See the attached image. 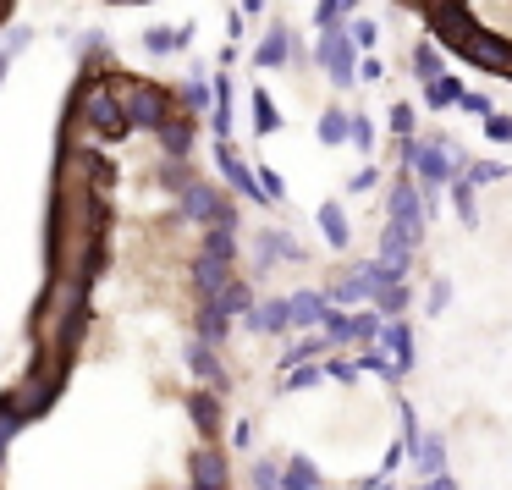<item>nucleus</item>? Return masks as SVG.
<instances>
[{
  "mask_svg": "<svg viewBox=\"0 0 512 490\" xmlns=\"http://www.w3.org/2000/svg\"><path fill=\"white\" fill-rule=\"evenodd\" d=\"M402 463H408V446H402V441H391V446H386V457H380V474H397Z\"/></svg>",
  "mask_w": 512,
  "mask_h": 490,
  "instance_id": "864d4df0",
  "label": "nucleus"
},
{
  "mask_svg": "<svg viewBox=\"0 0 512 490\" xmlns=\"http://www.w3.org/2000/svg\"><path fill=\"white\" fill-rule=\"evenodd\" d=\"M287 303H292V331H320V320L331 314V298H325L320 287L287 292Z\"/></svg>",
  "mask_w": 512,
  "mask_h": 490,
  "instance_id": "2eb2a0df",
  "label": "nucleus"
},
{
  "mask_svg": "<svg viewBox=\"0 0 512 490\" xmlns=\"http://www.w3.org/2000/svg\"><path fill=\"white\" fill-rule=\"evenodd\" d=\"M314 67L331 72V89L358 83V45H353V34H347V17L331 28H320V39H314Z\"/></svg>",
  "mask_w": 512,
  "mask_h": 490,
  "instance_id": "7ed1b4c3",
  "label": "nucleus"
},
{
  "mask_svg": "<svg viewBox=\"0 0 512 490\" xmlns=\"http://www.w3.org/2000/svg\"><path fill=\"white\" fill-rule=\"evenodd\" d=\"M353 12H358V0H314V28H331Z\"/></svg>",
  "mask_w": 512,
  "mask_h": 490,
  "instance_id": "4c0bfd02",
  "label": "nucleus"
},
{
  "mask_svg": "<svg viewBox=\"0 0 512 490\" xmlns=\"http://www.w3.org/2000/svg\"><path fill=\"white\" fill-rule=\"evenodd\" d=\"M358 490H391V474H375V479H364Z\"/></svg>",
  "mask_w": 512,
  "mask_h": 490,
  "instance_id": "4d7b16f0",
  "label": "nucleus"
},
{
  "mask_svg": "<svg viewBox=\"0 0 512 490\" xmlns=\"http://www.w3.org/2000/svg\"><path fill=\"white\" fill-rule=\"evenodd\" d=\"M188 182H193V160H171V155H166V166H160V188H166V193H182Z\"/></svg>",
  "mask_w": 512,
  "mask_h": 490,
  "instance_id": "ea45409f",
  "label": "nucleus"
},
{
  "mask_svg": "<svg viewBox=\"0 0 512 490\" xmlns=\"http://www.w3.org/2000/svg\"><path fill=\"white\" fill-rule=\"evenodd\" d=\"M177 100H182V111L210 116V105H215V83H204V72H193V78L177 89Z\"/></svg>",
  "mask_w": 512,
  "mask_h": 490,
  "instance_id": "c85d7f7f",
  "label": "nucleus"
},
{
  "mask_svg": "<svg viewBox=\"0 0 512 490\" xmlns=\"http://www.w3.org/2000/svg\"><path fill=\"white\" fill-rule=\"evenodd\" d=\"M259 188H265V199H270V204H281V199H287V182H281L270 166H259Z\"/></svg>",
  "mask_w": 512,
  "mask_h": 490,
  "instance_id": "09e8293b",
  "label": "nucleus"
},
{
  "mask_svg": "<svg viewBox=\"0 0 512 490\" xmlns=\"http://www.w3.org/2000/svg\"><path fill=\"white\" fill-rule=\"evenodd\" d=\"M408 463H413V474H419V485H424V479H435V474H446V435L441 430H424L419 446L408 452Z\"/></svg>",
  "mask_w": 512,
  "mask_h": 490,
  "instance_id": "f3484780",
  "label": "nucleus"
},
{
  "mask_svg": "<svg viewBox=\"0 0 512 490\" xmlns=\"http://www.w3.org/2000/svg\"><path fill=\"white\" fill-rule=\"evenodd\" d=\"M347 144H353L358 155H375V122H369L364 111H353V138H347Z\"/></svg>",
  "mask_w": 512,
  "mask_h": 490,
  "instance_id": "c03bdc74",
  "label": "nucleus"
},
{
  "mask_svg": "<svg viewBox=\"0 0 512 490\" xmlns=\"http://www.w3.org/2000/svg\"><path fill=\"white\" fill-rule=\"evenodd\" d=\"M325 380V364L320 358H309V364H292V369H281V391H314Z\"/></svg>",
  "mask_w": 512,
  "mask_h": 490,
  "instance_id": "2f4dec72",
  "label": "nucleus"
},
{
  "mask_svg": "<svg viewBox=\"0 0 512 490\" xmlns=\"http://www.w3.org/2000/svg\"><path fill=\"white\" fill-rule=\"evenodd\" d=\"M380 325H386V314H380V309H358L353 314V347H375L380 342Z\"/></svg>",
  "mask_w": 512,
  "mask_h": 490,
  "instance_id": "e433bc0d",
  "label": "nucleus"
},
{
  "mask_svg": "<svg viewBox=\"0 0 512 490\" xmlns=\"http://www.w3.org/2000/svg\"><path fill=\"white\" fill-rule=\"evenodd\" d=\"M314 221H320V237L336 248V254H347V248H353V226H347V210L336 199H325L320 210H314Z\"/></svg>",
  "mask_w": 512,
  "mask_h": 490,
  "instance_id": "aec40b11",
  "label": "nucleus"
},
{
  "mask_svg": "<svg viewBox=\"0 0 512 490\" xmlns=\"http://www.w3.org/2000/svg\"><path fill=\"white\" fill-rule=\"evenodd\" d=\"M358 369H364V375H380L386 380V386H397V364H391V353L386 347H358Z\"/></svg>",
  "mask_w": 512,
  "mask_h": 490,
  "instance_id": "473e14b6",
  "label": "nucleus"
},
{
  "mask_svg": "<svg viewBox=\"0 0 512 490\" xmlns=\"http://www.w3.org/2000/svg\"><path fill=\"white\" fill-rule=\"evenodd\" d=\"M408 303H413V287H408V281H391V287H380V292H375V309L386 314V320L408 314Z\"/></svg>",
  "mask_w": 512,
  "mask_h": 490,
  "instance_id": "72a5a7b5",
  "label": "nucleus"
},
{
  "mask_svg": "<svg viewBox=\"0 0 512 490\" xmlns=\"http://www.w3.org/2000/svg\"><path fill=\"white\" fill-rule=\"evenodd\" d=\"M375 347H386V353H391V364H397L402 380L413 375V364H419V336H413L408 314H397V320L380 325V342H375Z\"/></svg>",
  "mask_w": 512,
  "mask_h": 490,
  "instance_id": "9b49d317",
  "label": "nucleus"
},
{
  "mask_svg": "<svg viewBox=\"0 0 512 490\" xmlns=\"http://www.w3.org/2000/svg\"><path fill=\"white\" fill-rule=\"evenodd\" d=\"M215 166H221V177H226V188H232V193H243L248 204H270V199H265V188H259L254 160L237 155L232 138H215Z\"/></svg>",
  "mask_w": 512,
  "mask_h": 490,
  "instance_id": "423d86ee",
  "label": "nucleus"
},
{
  "mask_svg": "<svg viewBox=\"0 0 512 490\" xmlns=\"http://www.w3.org/2000/svg\"><path fill=\"white\" fill-rule=\"evenodd\" d=\"M358 358H325V380H336V386H358Z\"/></svg>",
  "mask_w": 512,
  "mask_h": 490,
  "instance_id": "79ce46f5",
  "label": "nucleus"
},
{
  "mask_svg": "<svg viewBox=\"0 0 512 490\" xmlns=\"http://www.w3.org/2000/svg\"><path fill=\"white\" fill-rule=\"evenodd\" d=\"M281 485H287V490H325V474L314 468L309 452H292L287 468H281Z\"/></svg>",
  "mask_w": 512,
  "mask_h": 490,
  "instance_id": "5701e85b",
  "label": "nucleus"
},
{
  "mask_svg": "<svg viewBox=\"0 0 512 490\" xmlns=\"http://www.w3.org/2000/svg\"><path fill=\"white\" fill-rule=\"evenodd\" d=\"M474 193H479V188H474L468 177H452V182H446V199H452V215L468 226V232L479 226V199H474Z\"/></svg>",
  "mask_w": 512,
  "mask_h": 490,
  "instance_id": "b1692460",
  "label": "nucleus"
},
{
  "mask_svg": "<svg viewBox=\"0 0 512 490\" xmlns=\"http://www.w3.org/2000/svg\"><path fill=\"white\" fill-rule=\"evenodd\" d=\"M292 45H298V39H292V28H287V23H276L265 39H259V50H254V67H259V72H276V67H287V61H292Z\"/></svg>",
  "mask_w": 512,
  "mask_h": 490,
  "instance_id": "6ab92c4d",
  "label": "nucleus"
},
{
  "mask_svg": "<svg viewBox=\"0 0 512 490\" xmlns=\"http://www.w3.org/2000/svg\"><path fill=\"white\" fill-rule=\"evenodd\" d=\"M215 303H221V309L232 314V320H243V314H248V309H254V303H259V298H254V281L232 276V281H226L221 292H215Z\"/></svg>",
  "mask_w": 512,
  "mask_h": 490,
  "instance_id": "bb28decb",
  "label": "nucleus"
},
{
  "mask_svg": "<svg viewBox=\"0 0 512 490\" xmlns=\"http://www.w3.org/2000/svg\"><path fill=\"white\" fill-rule=\"evenodd\" d=\"M177 210H182V221H193V226H237L243 221L237 199H226V193L204 177H193L188 188L177 193Z\"/></svg>",
  "mask_w": 512,
  "mask_h": 490,
  "instance_id": "f03ea898",
  "label": "nucleus"
},
{
  "mask_svg": "<svg viewBox=\"0 0 512 490\" xmlns=\"http://www.w3.org/2000/svg\"><path fill=\"white\" fill-rule=\"evenodd\" d=\"M314 138H320L325 149H336V144H347V138H353V111H325L320 122H314Z\"/></svg>",
  "mask_w": 512,
  "mask_h": 490,
  "instance_id": "cd10ccee",
  "label": "nucleus"
},
{
  "mask_svg": "<svg viewBox=\"0 0 512 490\" xmlns=\"http://www.w3.org/2000/svg\"><path fill=\"white\" fill-rule=\"evenodd\" d=\"M325 298H331L336 309H358V303H375V281H369L364 265H353V270H342V276L325 287Z\"/></svg>",
  "mask_w": 512,
  "mask_h": 490,
  "instance_id": "ddd939ff",
  "label": "nucleus"
},
{
  "mask_svg": "<svg viewBox=\"0 0 512 490\" xmlns=\"http://www.w3.org/2000/svg\"><path fill=\"white\" fill-rule=\"evenodd\" d=\"M259 490H287V485H281V479H270V485H259Z\"/></svg>",
  "mask_w": 512,
  "mask_h": 490,
  "instance_id": "bf43d9fd",
  "label": "nucleus"
},
{
  "mask_svg": "<svg viewBox=\"0 0 512 490\" xmlns=\"http://www.w3.org/2000/svg\"><path fill=\"white\" fill-rule=\"evenodd\" d=\"M347 34H353V45H358V56H369V50H375V39H380V23L375 17H347Z\"/></svg>",
  "mask_w": 512,
  "mask_h": 490,
  "instance_id": "58836bf2",
  "label": "nucleus"
},
{
  "mask_svg": "<svg viewBox=\"0 0 512 490\" xmlns=\"http://www.w3.org/2000/svg\"><path fill=\"white\" fill-rule=\"evenodd\" d=\"M452 56L468 61V67H479V72H512V39L507 34H490V28H479V23H468L463 39L452 45Z\"/></svg>",
  "mask_w": 512,
  "mask_h": 490,
  "instance_id": "39448f33",
  "label": "nucleus"
},
{
  "mask_svg": "<svg viewBox=\"0 0 512 490\" xmlns=\"http://www.w3.org/2000/svg\"><path fill=\"white\" fill-rule=\"evenodd\" d=\"M463 177L474 182V188H485V182H501V177H507V166H501V160H468Z\"/></svg>",
  "mask_w": 512,
  "mask_h": 490,
  "instance_id": "37998d69",
  "label": "nucleus"
},
{
  "mask_svg": "<svg viewBox=\"0 0 512 490\" xmlns=\"http://www.w3.org/2000/svg\"><path fill=\"white\" fill-rule=\"evenodd\" d=\"M457 111H463V116H479V122H485V116L496 111V105H490V94H479V89H463V100H457Z\"/></svg>",
  "mask_w": 512,
  "mask_h": 490,
  "instance_id": "49530a36",
  "label": "nucleus"
},
{
  "mask_svg": "<svg viewBox=\"0 0 512 490\" xmlns=\"http://www.w3.org/2000/svg\"><path fill=\"white\" fill-rule=\"evenodd\" d=\"M446 309H452V281L435 276L430 281V298H424V314H446Z\"/></svg>",
  "mask_w": 512,
  "mask_h": 490,
  "instance_id": "a18cd8bd",
  "label": "nucleus"
},
{
  "mask_svg": "<svg viewBox=\"0 0 512 490\" xmlns=\"http://www.w3.org/2000/svg\"><path fill=\"white\" fill-rule=\"evenodd\" d=\"M413 160H419V133L397 138V171H413Z\"/></svg>",
  "mask_w": 512,
  "mask_h": 490,
  "instance_id": "3c124183",
  "label": "nucleus"
},
{
  "mask_svg": "<svg viewBox=\"0 0 512 490\" xmlns=\"http://www.w3.org/2000/svg\"><path fill=\"white\" fill-rule=\"evenodd\" d=\"M325 353H336V347L325 342V331H309L303 342H292L287 353H281V369H292V364H309V358H325Z\"/></svg>",
  "mask_w": 512,
  "mask_h": 490,
  "instance_id": "c756f323",
  "label": "nucleus"
},
{
  "mask_svg": "<svg viewBox=\"0 0 512 490\" xmlns=\"http://www.w3.org/2000/svg\"><path fill=\"white\" fill-rule=\"evenodd\" d=\"M457 100H463V78H452V72L424 83V111H457Z\"/></svg>",
  "mask_w": 512,
  "mask_h": 490,
  "instance_id": "a878e982",
  "label": "nucleus"
},
{
  "mask_svg": "<svg viewBox=\"0 0 512 490\" xmlns=\"http://www.w3.org/2000/svg\"><path fill=\"white\" fill-rule=\"evenodd\" d=\"M303 243L292 232H281V226H259V237H254V270L265 276V270H276V265H303Z\"/></svg>",
  "mask_w": 512,
  "mask_h": 490,
  "instance_id": "0eeeda50",
  "label": "nucleus"
},
{
  "mask_svg": "<svg viewBox=\"0 0 512 490\" xmlns=\"http://www.w3.org/2000/svg\"><path fill=\"white\" fill-rule=\"evenodd\" d=\"M182 364L193 369V380H199V386H210V391H232V369L221 364V347H210V342H199V336H193L188 347H182Z\"/></svg>",
  "mask_w": 512,
  "mask_h": 490,
  "instance_id": "6e6552de",
  "label": "nucleus"
},
{
  "mask_svg": "<svg viewBox=\"0 0 512 490\" xmlns=\"http://www.w3.org/2000/svg\"><path fill=\"white\" fill-rule=\"evenodd\" d=\"M243 331H254V336H281V331H292V303H287V298L254 303V309L243 314Z\"/></svg>",
  "mask_w": 512,
  "mask_h": 490,
  "instance_id": "4468645a",
  "label": "nucleus"
},
{
  "mask_svg": "<svg viewBox=\"0 0 512 490\" xmlns=\"http://www.w3.org/2000/svg\"><path fill=\"white\" fill-rule=\"evenodd\" d=\"M413 254H419V243H413L397 221L380 226V254L375 259H386V265H397V270H413Z\"/></svg>",
  "mask_w": 512,
  "mask_h": 490,
  "instance_id": "412c9836",
  "label": "nucleus"
},
{
  "mask_svg": "<svg viewBox=\"0 0 512 490\" xmlns=\"http://www.w3.org/2000/svg\"><path fill=\"white\" fill-rule=\"evenodd\" d=\"M380 182V166H364V171H353V177H347V193H369Z\"/></svg>",
  "mask_w": 512,
  "mask_h": 490,
  "instance_id": "603ef678",
  "label": "nucleus"
},
{
  "mask_svg": "<svg viewBox=\"0 0 512 490\" xmlns=\"http://www.w3.org/2000/svg\"><path fill=\"white\" fill-rule=\"evenodd\" d=\"M193 331H199V342L226 347V342H232V314H226L215 298H199V314H193Z\"/></svg>",
  "mask_w": 512,
  "mask_h": 490,
  "instance_id": "a211bd4d",
  "label": "nucleus"
},
{
  "mask_svg": "<svg viewBox=\"0 0 512 490\" xmlns=\"http://www.w3.org/2000/svg\"><path fill=\"white\" fill-rule=\"evenodd\" d=\"M386 122H391V133H397V138H413V133H419V111H413L408 100H397V105H391V111H386Z\"/></svg>",
  "mask_w": 512,
  "mask_h": 490,
  "instance_id": "a19ab883",
  "label": "nucleus"
},
{
  "mask_svg": "<svg viewBox=\"0 0 512 490\" xmlns=\"http://www.w3.org/2000/svg\"><path fill=\"white\" fill-rule=\"evenodd\" d=\"M155 144H160V155H171V160H193V144H199V116L177 105V111L155 127Z\"/></svg>",
  "mask_w": 512,
  "mask_h": 490,
  "instance_id": "1a4fd4ad",
  "label": "nucleus"
},
{
  "mask_svg": "<svg viewBox=\"0 0 512 490\" xmlns=\"http://www.w3.org/2000/svg\"><path fill=\"white\" fill-rule=\"evenodd\" d=\"M6 446H12V441H6V435H0V463H6Z\"/></svg>",
  "mask_w": 512,
  "mask_h": 490,
  "instance_id": "052dcab7",
  "label": "nucleus"
},
{
  "mask_svg": "<svg viewBox=\"0 0 512 490\" xmlns=\"http://www.w3.org/2000/svg\"><path fill=\"white\" fill-rule=\"evenodd\" d=\"M188 490H199V485H188Z\"/></svg>",
  "mask_w": 512,
  "mask_h": 490,
  "instance_id": "680f3d73",
  "label": "nucleus"
},
{
  "mask_svg": "<svg viewBox=\"0 0 512 490\" xmlns=\"http://www.w3.org/2000/svg\"><path fill=\"white\" fill-rule=\"evenodd\" d=\"M188 485L199 490H232V463H226V452L215 441H199V452L188 457Z\"/></svg>",
  "mask_w": 512,
  "mask_h": 490,
  "instance_id": "9d476101",
  "label": "nucleus"
},
{
  "mask_svg": "<svg viewBox=\"0 0 512 490\" xmlns=\"http://www.w3.org/2000/svg\"><path fill=\"white\" fill-rule=\"evenodd\" d=\"M320 331H325V342H331V347H353V314L331 303V314L320 320Z\"/></svg>",
  "mask_w": 512,
  "mask_h": 490,
  "instance_id": "f704fd0d",
  "label": "nucleus"
},
{
  "mask_svg": "<svg viewBox=\"0 0 512 490\" xmlns=\"http://www.w3.org/2000/svg\"><path fill=\"white\" fill-rule=\"evenodd\" d=\"M232 446H237V452H248V446H254V424H248V419L232 424Z\"/></svg>",
  "mask_w": 512,
  "mask_h": 490,
  "instance_id": "5fc2aeb1",
  "label": "nucleus"
},
{
  "mask_svg": "<svg viewBox=\"0 0 512 490\" xmlns=\"http://www.w3.org/2000/svg\"><path fill=\"white\" fill-rule=\"evenodd\" d=\"M485 138H490V144H512V116L507 111H490L485 116Z\"/></svg>",
  "mask_w": 512,
  "mask_h": 490,
  "instance_id": "de8ad7c7",
  "label": "nucleus"
},
{
  "mask_svg": "<svg viewBox=\"0 0 512 490\" xmlns=\"http://www.w3.org/2000/svg\"><path fill=\"white\" fill-rule=\"evenodd\" d=\"M254 133H259V138L281 133V111H276V100H270L265 89H254Z\"/></svg>",
  "mask_w": 512,
  "mask_h": 490,
  "instance_id": "c9c22d12",
  "label": "nucleus"
},
{
  "mask_svg": "<svg viewBox=\"0 0 512 490\" xmlns=\"http://www.w3.org/2000/svg\"><path fill=\"white\" fill-rule=\"evenodd\" d=\"M424 490H457V479L452 474H435V479H424Z\"/></svg>",
  "mask_w": 512,
  "mask_h": 490,
  "instance_id": "6e6d98bb",
  "label": "nucleus"
},
{
  "mask_svg": "<svg viewBox=\"0 0 512 490\" xmlns=\"http://www.w3.org/2000/svg\"><path fill=\"white\" fill-rule=\"evenodd\" d=\"M232 276H237V265H232V259H215V254H199V259H193V270H188V281H193L199 298H215Z\"/></svg>",
  "mask_w": 512,
  "mask_h": 490,
  "instance_id": "dca6fc26",
  "label": "nucleus"
},
{
  "mask_svg": "<svg viewBox=\"0 0 512 490\" xmlns=\"http://www.w3.org/2000/svg\"><path fill=\"white\" fill-rule=\"evenodd\" d=\"M386 221H397L413 243H424V232H430V204H424V188H419V177H413V171H397V182H391Z\"/></svg>",
  "mask_w": 512,
  "mask_h": 490,
  "instance_id": "20e7f679",
  "label": "nucleus"
},
{
  "mask_svg": "<svg viewBox=\"0 0 512 490\" xmlns=\"http://www.w3.org/2000/svg\"><path fill=\"white\" fill-rule=\"evenodd\" d=\"M221 391H210V386H199V391H188V419H193V430H199V441H221Z\"/></svg>",
  "mask_w": 512,
  "mask_h": 490,
  "instance_id": "f8f14e48",
  "label": "nucleus"
},
{
  "mask_svg": "<svg viewBox=\"0 0 512 490\" xmlns=\"http://www.w3.org/2000/svg\"><path fill=\"white\" fill-rule=\"evenodd\" d=\"M408 67H413V78H419V83H435L446 72V50L435 45V39H419V45L408 50Z\"/></svg>",
  "mask_w": 512,
  "mask_h": 490,
  "instance_id": "4be33fe9",
  "label": "nucleus"
},
{
  "mask_svg": "<svg viewBox=\"0 0 512 490\" xmlns=\"http://www.w3.org/2000/svg\"><path fill=\"white\" fill-rule=\"evenodd\" d=\"M199 254H215V259H232L237 265V226H204Z\"/></svg>",
  "mask_w": 512,
  "mask_h": 490,
  "instance_id": "7c9ffc66",
  "label": "nucleus"
},
{
  "mask_svg": "<svg viewBox=\"0 0 512 490\" xmlns=\"http://www.w3.org/2000/svg\"><path fill=\"white\" fill-rule=\"evenodd\" d=\"M265 12V0H243V17H259Z\"/></svg>",
  "mask_w": 512,
  "mask_h": 490,
  "instance_id": "13d9d810",
  "label": "nucleus"
},
{
  "mask_svg": "<svg viewBox=\"0 0 512 490\" xmlns=\"http://www.w3.org/2000/svg\"><path fill=\"white\" fill-rule=\"evenodd\" d=\"M358 83H386V67H380L375 50H369V56H358Z\"/></svg>",
  "mask_w": 512,
  "mask_h": 490,
  "instance_id": "8fccbe9b",
  "label": "nucleus"
},
{
  "mask_svg": "<svg viewBox=\"0 0 512 490\" xmlns=\"http://www.w3.org/2000/svg\"><path fill=\"white\" fill-rule=\"evenodd\" d=\"M116 89H122L133 133H155V127L177 111V89H166V83H155V78H127V72H116Z\"/></svg>",
  "mask_w": 512,
  "mask_h": 490,
  "instance_id": "f257e3e1",
  "label": "nucleus"
},
{
  "mask_svg": "<svg viewBox=\"0 0 512 490\" xmlns=\"http://www.w3.org/2000/svg\"><path fill=\"white\" fill-rule=\"evenodd\" d=\"M188 45H193V23L149 28V34H144V50H149V56H171V50H188Z\"/></svg>",
  "mask_w": 512,
  "mask_h": 490,
  "instance_id": "393cba45",
  "label": "nucleus"
}]
</instances>
